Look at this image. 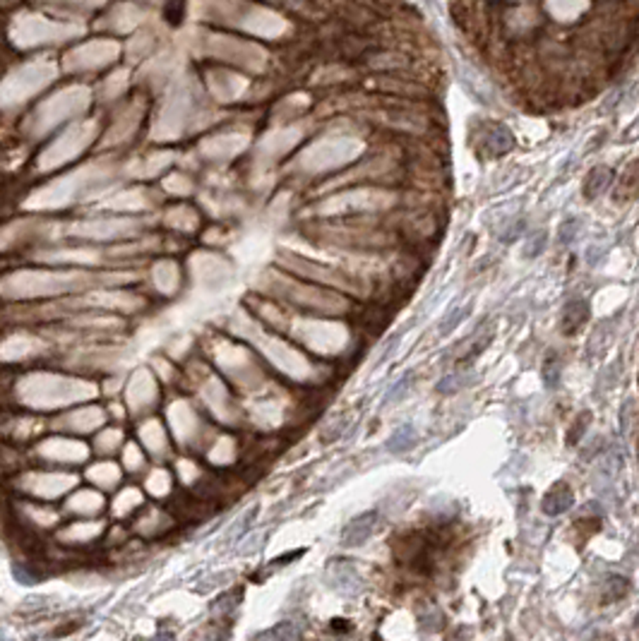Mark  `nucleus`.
I'll use <instances>...</instances> for the list:
<instances>
[{
	"instance_id": "7ed1b4c3",
	"label": "nucleus",
	"mask_w": 639,
	"mask_h": 641,
	"mask_svg": "<svg viewBox=\"0 0 639 641\" xmlns=\"http://www.w3.org/2000/svg\"><path fill=\"white\" fill-rule=\"evenodd\" d=\"M610 181H613V173L608 171V168H596V171L592 173V176L587 178V186H584V193H587L589 199H594L601 190H606L610 186Z\"/></svg>"
},
{
	"instance_id": "39448f33",
	"label": "nucleus",
	"mask_w": 639,
	"mask_h": 641,
	"mask_svg": "<svg viewBox=\"0 0 639 641\" xmlns=\"http://www.w3.org/2000/svg\"><path fill=\"white\" fill-rule=\"evenodd\" d=\"M414 442H416L414 428L406 425V428H399V430L392 435V439L387 442V447L392 449V452H406V449L414 447Z\"/></svg>"
},
{
	"instance_id": "f257e3e1",
	"label": "nucleus",
	"mask_w": 639,
	"mask_h": 641,
	"mask_svg": "<svg viewBox=\"0 0 639 641\" xmlns=\"http://www.w3.org/2000/svg\"><path fill=\"white\" fill-rule=\"evenodd\" d=\"M375 529H377V512L375 509H373V512H366V514H359V517L351 519L349 524L344 526L341 543H344L346 548H359L373 534H375Z\"/></svg>"
},
{
	"instance_id": "20e7f679",
	"label": "nucleus",
	"mask_w": 639,
	"mask_h": 641,
	"mask_svg": "<svg viewBox=\"0 0 639 641\" xmlns=\"http://www.w3.org/2000/svg\"><path fill=\"white\" fill-rule=\"evenodd\" d=\"M587 315H589V310H587V303H572V306H567V310H565V317H562V327H565V331H575L577 327H582L584 324V319H587Z\"/></svg>"
},
{
	"instance_id": "f03ea898",
	"label": "nucleus",
	"mask_w": 639,
	"mask_h": 641,
	"mask_svg": "<svg viewBox=\"0 0 639 641\" xmlns=\"http://www.w3.org/2000/svg\"><path fill=\"white\" fill-rule=\"evenodd\" d=\"M570 504H572V492L567 490L565 483H557L553 490H550L548 495L543 497V512L560 514V512H565Z\"/></svg>"
}]
</instances>
